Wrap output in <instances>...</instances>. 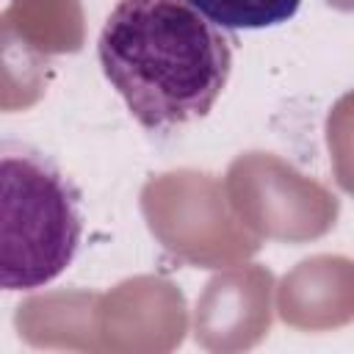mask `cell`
<instances>
[{
	"mask_svg": "<svg viewBox=\"0 0 354 354\" xmlns=\"http://www.w3.org/2000/svg\"><path fill=\"white\" fill-rule=\"evenodd\" d=\"M83 238L77 185L33 144L0 141V290H39L75 260Z\"/></svg>",
	"mask_w": 354,
	"mask_h": 354,
	"instance_id": "obj_2",
	"label": "cell"
},
{
	"mask_svg": "<svg viewBox=\"0 0 354 354\" xmlns=\"http://www.w3.org/2000/svg\"><path fill=\"white\" fill-rule=\"evenodd\" d=\"M221 30H263L288 22L301 0H185Z\"/></svg>",
	"mask_w": 354,
	"mask_h": 354,
	"instance_id": "obj_3",
	"label": "cell"
},
{
	"mask_svg": "<svg viewBox=\"0 0 354 354\" xmlns=\"http://www.w3.org/2000/svg\"><path fill=\"white\" fill-rule=\"evenodd\" d=\"M97 55L130 116L152 133L207 116L232 72L230 39L185 0H119Z\"/></svg>",
	"mask_w": 354,
	"mask_h": 354,
	"instance_id": "obj_1",
	"label": "cell"
}]
</instances>
